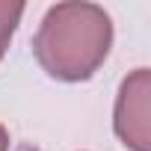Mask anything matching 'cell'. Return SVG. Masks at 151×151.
Here are the masks:
<instances>
[{"mask_svg": "<svg viewBox=\"0 0 151 151\" xmlns=\"http://www.w3.org/2000/svg\"><path fill=\"white\" fill-rule=\"evenodd\" d=\"M113 45V21L95 3H56L39 24L33 53L56 80H89Z\"/></svg>", "mask_w": 151, "mask_h": 151, "instance_id": "6da1fadb", "label": "cell"}, {"mask_svg": "<svg viewBox=\"0 0 151 151\" xmlns=\"http://www.w3.org/2000/svg\"><path fill=\"white\" fill-rule=\"evenodd\" d=\"M148 92H151L148 68H136L122 83V92H119V101H116V133L133 151H151Z\"/></svg>", "mask_w": 151, "mask_h": 151, "instance_id": "7a4b0ae2", "label": "cell"}, {"mask_svg": "<svg viewBox=\"0 0 151 151\" xmlns=\"http://www.w3.org/2000/svg\"><path fill=\"white\" fill-rule=\"evenodd\" d=\"M21 15H24L21 0H0V59H3V53L12 42V33H15Z\"/></svg>", "mask_w": 151, "mask_h": 151, "instance_id": "3957f363", "label": "cell"}, {"mask_svg": "<svg viewBox=\"0 0 151 151\" xmlns=\"http://www.w3.org/2000/svg\"><path fill=\"white\" fill-rule=\"evenodd\" d=\"M9 130L3 127V124H0V151H9ZM18 151H36V148H18Z\"/></svg>", "mask_w": 151, "mask_h": 151, "instance_id": "277c9868", "label": "cell"}]
</instances>
